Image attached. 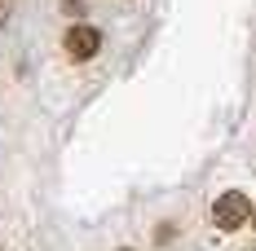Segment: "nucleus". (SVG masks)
<instances>
[{
	"mask_svg": "<svg viewBox=\"0 0 256 251\" xmlns=\"http://www.w3.org/2000/svg\"><path fill=\"white\" fill-rule=\"evenodd\" d=\"M252 199L243 194V190H230V194H221V199L212 203V221H216V229H243L248 221H252Z\"/></svg>",
	"mask_w": 256,
	"mask_h": 251,
	"instance_id": "nucleus-1",
	"label": "nucleus"
},
{
	"mask_svg": "<svg viewBox=\"0 0 256 251\" xmlns=\"http://www.w3.org/2000/svg\"><path fill=\"white\" fill-rule=\"evenodd\" d=\"M62 49H66V57H71V62H88L93 53L102 49V31H98V26H84V22L66 26V35H62Z\"/></svg>",
	"mask_w": 256,
	"mask_h": 251,
	"instance_id": "nucleus-2",
	"label": "nucleus"
},
{
	"mask_svg": "<svg viewBox=\"0 0 256 251\" xmlns=\"http://www.w3.org/2000/svg\"><path fill=\"white\" fill-rule=\"evenodd\" d=\"M252 221H256V212H252Z\"/></svg>",
	"mask_w": 256,
	"mask_h": 251,
	"instance_id": "nucleus-3",
	"label": "nucleus"
},
{
	"mask_svg": "<svg viewBox=\"0 0 256 251\" xmlns=\"http://www.w3.org/2000/svg\"><path fill=\"white\" fill-rule=\"evenodd\" d=\"M124 251H128V247H124Z\"/></svg>",
	"mask_w": 256,
	"mask_h": 251,
	"instance_id": "nucleus-4",
	"label": "nucleus"
}]
</instances>
